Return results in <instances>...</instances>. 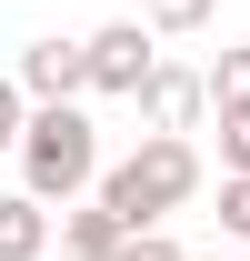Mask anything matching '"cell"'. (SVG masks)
<instances>
[{
	"mask_svg": "<svg viewBox=\"0 0 250 261\" xmlns=\"http://www.w3.org/2000/svg\"><path fill=\"white\" fill-rule=\"evenodd\" d=\"M100 181V130L80 100H30L20 121V191L30 201H80Z\"/></svg>",
	"mask_w": 250,
	"mask_h": 261,
	"instance_id": "obj_1",
	"label": "cell"
},
{
	"mask_svg": "<svg viewBox=\"0 0 250 261\" xmlns=\"http://www.w3.org/2000/svg\"><path fill=\"white\" fill-rule=\"evenodd\" d=\"M110 211H120V231H150V221H170L190 191H200V151H190V130H150L130 161H110L90 181Z\"/></svg>",
	"mask_w": 250,
	"mask_h": 261,
	"instance_id": "obj_2",
	"label": "cell"
},
{
	"mask_svg": "<svg viewBox=\"0 0 250 261\" xmlns=\"http://www.w3.org/2000/svg\"><path fill=\"white\" fill-rule=\"evenodd\" d=\"M150 40H160L150 20H100V31L80 40V50H90V91H110V100H130V91H140V81H150V61H160Z\"/></svg>",
	"mask_w": 250,
	"mask_h": 261,
	"instance_id": "obj_3",
	"label": "cell"
},
{
	"mask_svg": "<svg viewBox=\"0 0 250 261\" xmlns=\"http://www.w3.org/2000/svg\"><path fill=\"white\" fill-rule=\"evenodd\" d=\"M130 100H140V121H150V130H190L200 111H210V81L180 70V61H150V81H140Z\"/></svg>",
	"mask_w": 250,
	"mask_h": 261,
	"instance_id": "obj_4",
	"label": "cell"
},
{
	"mask_svg": "<svg viewBox=\"0 0 250 261\" xmlns=\"http://www.w3.org/2000/svg\"><path fill=\"white\" fill-rule=\"evenodd\" d=\"M10 81H20L30 100H80L90 91V50H80V40H30Z\"/></svg>",
	"mask_w": 250,
	"mask_h": 261,
	"instance_id": "obj_5",
	"label": "cell"
},
{
	"mask_svg": "<svg viewBox=\"0 0 250 261\" xmlns=\"http://www.w3.org/2000/svg\"><path fill=\"white\" fill-rule=\"evenodd\" d=\"M120 251V211L100 191H80V201H60V261H110Z\"/></svg>",
	"mask_w": 250,
	"mask_h": 261,
	"instance_id": "obj_6",
	"label": "cell"
},
{
	"mask_svg": "<svg viewBox=\"0 0 250 261\" xmlns=\"http://www.w3.org/2000/svg\"><path fill=\"white\" fill-rule=\"evenodd\" d=\"M40 251H50V201L0 191V261H40Z\"/></svg>",
	"mask_w": 250,
	"mask_h": 261,
	"instance_id": "obj_7",
	"label": "cell"
},
{
	"mask_svg": "<svg viewBox=\"0 0 250 261\" xmlns=\"http://www.w3.org/2000/svg\"><path fill=\"white\" fill-rule=\"evenodd\" d=\"M200 81H210V111H250V40H240V50H220Z\"/></svg>",
	"mask_w": 250,
	"mask_h": 261,
	"instance_id": "obj_8",
	"label": "cell"
},
{
	"mask_svg": "<svg viewBox=\"0 0 250 261\" xmlns=\"http://www.w3.org/2000/svg\"><path fill=\"white\" fill-rule=\"evenodd\" d=\"M210 10L220 0H150L140 20H150V31H210Z\"/></svg>",
	"mask_w": 250,
	"mask_h": 261,
	"instance_id": "obj_9",
	"label": "cell"
},
{
	"mask_svg": "<svg viewBox=\"0 0 250 261\" xmlns=\"http://www.w3.org/2000/svg\"><path fill=\"white\" fill-rule=\"evenodd\" d=\"M220 231L250 241V171H220Z\"/></svg>",
	"mask_w": 250,
	"mask_h": 261,
	"instance_id": "obj_10",
	"label": "cell"
},
{
	"mask_svg": "<svg viewBox=\"0 0 250 261\" xmlns=\"http://www.w3.org/2000/svg\"><path fill=\"white\" fill-rule=\"evenodd\" d=\"M110 261H190V251H180V241L150 221V231H120V251H110Z\"/></svg>",
	"mask_w": 250,
	"mask_h": 261,
	"instance_id": "obj_11",
	"label": "cell"
},
{
	"mask_svg": "<svg viewBox=\"0 0 250 261\" xmlns=\"http://www.w3.org/2000/svg\"><path fill=\"white\" fill-rule=\"evenodd\" d=\"M220 171H250V111H220Z\"/></svg>",
	"mask_w": 250,
	"mask_h": 261,
	"instance_id": "obj_12",
	"label": "cell"
},
{
	"mask_svg": "<svg viewBox=\"0 0 250 261\" xmlns=\"http://www.w3.org/2000/svg\"><path fill=\"white\" fill-rule=\"evenodd\" d=\"M20 121H30V91L0 81V151H20Z\"/></svg>",
	"mask_w": 250,
	"mask_h": 261,
	"instance_id": "obj_13",
	"label": "cell"
}]
</instances>
